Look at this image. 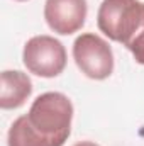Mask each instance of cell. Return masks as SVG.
<instances>
[{
  "mask_svg": "<svg viewBox=\"0 0 144 146\" xmlns=\"http://www.w3.org/2000/svg\"><path fill=\"white\" fill-rule=\"evenodd\" d=\"M73 58L85 76L105 80L114 72V53L108 42L93 33H83L73 42Z\"/></svg>",
  "mask_w": 144,
  "mask_h": 146,
  "instance_id": "4",
  "label": "cell"
},
{
  "mask_svg": "<svg viewBox=\"0 0 144 146\" xmlns=\"http://www.w3.org/2000/svg\"><path fill=\"white\" fill-rule=\"evenodd\" d=\"M32 94V82L24 72L5 70L0 75V107L19 109Z\"/></svg>",
  "mask_w": 144,
  "mask_h": 146,
  "instance_id": "6",
  "label": "cell"
},
{
  "mask_svg": "<svg viewBox=\"0 0 144 146\" xmlns=\"http://www.w3.org/2000/svg\"><path fill=\"white\" fill-rule=\"evenodd\" d=\"M17 2H26V0H17Z\"/></svg>",
  "mask_w": 144,
  "mask_h": 146,
  "instance_id": "10",
  "label": "cell"
},
{
  "mask_svg": "<svg viewBox=\"0 0 144 146\" xmlns=\"http://www.w3.org/2000/svg\"><path fill=\"white\" fill-rule=\"evenodd\" d=\"M7 145L9 146H63L56 141H51L48 138H42L36 129L29 124L27 115L17 117L7 134Z\"/></svg>",
  "mask_w": 144,
  "mask_h": 146,
  "instance_id": "7",
  "label": "cell"
},
{
  "mask_svg": "<svg viewBox=\"0 0 144 146\" xmlns=\"http://www.w3.org/2000/svg\"><path fill=\"white\" fill-rule=\"evenodd\" d=\"M88 12L87 0H46L44 19L49 29L59 36L80 31Z\"/></svg>",
  "mask_w": 144,
  "mask_h": 146,
  "instance_id": "5",
  "label": "cell"
},
{
  "mask_svg": "<svg viewBox=\"0 0 144 146\" xmlns=\"http://www.w3.org/2000/svg\"><path fill=\"white\" fill-rule=\"evenodd\" d=\"M73 146H100V145H97L93 141H80V143H76V145H73Z\"/></svg>",
  "mask_w": 144,
  "mask_h": 146,
  "instance_id": "9",
  "label": "cell"
},
{
  "mask_svg": "<svg viewBox=\"0 0 144 146\" xmlns=\"http://www.w3.org/2000/svg\"><path fill=\"white\" fill-rule=\"evenodd\" d=\"M134 56V60L139 63V65H144V15H143V22L139 26V29L132 34V37L124 44Z\"/></svg>",
  "mask_w": 144,
  "mask_h": 146,
  "instance_id": "8",
  "label": "cell"
},
{
  "mask_svg": "<svg viewBox=\"0 0 144 146\" xmlns=\"http://www.w3.org/2000/svg\"><path fill=\"white\" fill-rule=\"evenodd\" d=\"M144 15V2L104 0L97 12V26L108 39L126 44L139 29Z\"/></svg>",
  "mask_w": 144,
  "mask_h": 146,
  "instance_id": "2",
  "label": "cell"
},
{
  "mask_svg": "<svg viewBox=\"0 0 144 146\" xmlns=\"http://www.w3.org/2000/svg\"><path fill=\"white\" fill-rule=\"evenodd\" d=\"M27 121L42 138L65 145L71 133L73 104L61 92L41 94L27 112Z\"/></svg>",
  "mask_w": 144,
  "mask_h": 146,
  "instance_id": "1",
  "label": "cell"
},
{
  "mask_svg": "<svg viewBox=\"0 0 144 146\" xmlns=\"http://www.w3.org/2000/svg\"><path fill=\"white\" fill-rule=\"evenodd\" d=\"M66 60L68 58L63 42L53 36H34L24 44L22 61L27 72L36 76L54 78L61 75L66 66Z\"/></svg>",
  "mask_w": 144,
  "mask_h": 146,
  "instance_id": "3",
  "label": "cell"
}]
</instances>
